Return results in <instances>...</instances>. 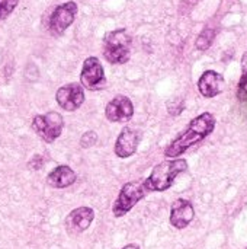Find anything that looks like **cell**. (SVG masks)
I'll use <instances>...</instances> for the list:
<instances>
[{
    "instance_id": "obj_9",
    "label": "cell",
    "mask_w": 247,
    "mask_h": 249,
    "mask_svg": "<svg viewBox=\"0 0 247 249\" xmlns=\"http://www.w3.org/2000/svg\"><path fill=\"white\" fill-rule=\"evenodd\" d=\"M95 220V210L89 206H80L71 210L64 220V228L70 235H80L86 232Z\"/></svg>"
},
{
    "instance_id": "obj_7",
    "label": "cell",
    "mask_w": 247,
    "mask_h": 249,
    "mask_svg": "<svg viewBox=\"0 0 247 249\" xmlns=\"http://www.w3.org/2000/svg\"><path fill=\"white\" fill-rule=\"evenodd\" d=\"M80 83L84 89L89 90H100L106 86L105 70L98 57L90 55L83 61L80 71Z\"/></svg>"
},
{
    "instance_id": "obj_2",
    "label": "cell",
    "mask_w": 247,
    "mask_h": 249,
    "mask_svg": "<svg viewBox=\"0 0 247 249\" xmlns=\"http://www.w3.org/2000/svg\"><path fill=\"white\" fill-rule=\"evenodd\" d=\"M186 171L188 162L185 159H167L157 163L144 181L150 193H163L167 191L176 178Z\"/></svg>"
},
{
    "instance_id": "obj_21",
    "label": "cell",
    "mask_w": 247,
    "mask_h": 249,
    "mask_svg": "<svg viewBox=\"0 0 247 249\" xmlns=\"http://www.w3.org/2000/svg\"><path fill=\"white\" fill-rule=\"evenodd\" d=\"M246 249H247V248H246Z\"/></svg>"
},
{
    "instance_id": "obj_17",
    "label": "cell",
    "mask_w": 247,
    "mask_h": 249,
    "mask_svg": "<svg viewBox=\"0 0 247 249\" xmlns=\"http://www.w3.org/2000/svg\"><path fill=\"white\" fill-rule=\"evenodd\" d=\"M19 4V0H0V20L9 18Z\"/></svg>"
},
{
    "instance_id": "obj_5",
    "label": "cell",
    "mask_w": 247,
    "mask_h": 249,
    "mask_svg": "<svg viewBox=\"0 0 247 249\" xmlns=\"http://www.w3.org/2000/svg\"><path fill=\"white\" fill-rule=\"evenodd\" d=\"M31 128L44 143H54L64 128V118L57 111H48L45 114H38L31 121Z\"/></svg>"
},
{
    "instance_id": "obj_19",
    "label": "cell",
    "mask_w": 247,
    "mask_h": 249,
    "mask_svg": "<svg viewBox=\"0 0 247 249\" xmlns=\"http://www.w3.org/2000/svg\"><path fill=\"white\" fill-rule=\"evenodd\" d=\"M44 162L45 160H44V158L41 155H33L31 158V160L28 162V169H31V171H39V169H42Z\"/></svg>"
},
{
    "instance_id": "obj_11",
    "label": "cell",
    "mask_w": 247,
    "mask_h": 249,
    "mask_svg": "<svg viewBox=\"0 0 247 249\" xmlns=\"http://www.w3.org/2000/svg\"><path fill=\"white\" fill-rule=\"evenodd\" d=\"M140 143H141V131L134 127H124L115 140L114 152L119 159H127L135 155Z\"/></svg>"
},
{
    "instance_id": "obj_20",
    "label": "cell",
    "mask_w": 247,
    "mask_h": 249,
    "mask_svg": "<svg viewBox=\"0 0 247 249\" xmlns=\"http://www.w3.org/2000/svg\"><path fill=\"white\" fill-rule=\"evenodd\" d=\"M121 249H141L140 248V245H137V244H128V245H125L124 248Z\"/></svg>"
},
{
    "instance_id": "obj_16",
    "label": "cell",
    "mask_w": 247,
    "mask_h": 249,
    "mask_svg": "<svg viewBox=\"0 0 247 249\" xmlns=\"http://www.w3.org/2000/svg\"><path fill=\"white\" fill-rule=\"evenodd\" d=\"M237 99L239 102H247V51L242 55V76L237 85Z\"/></svg>"
},
{
    "instance_id": "obj_12",
    "label": "cell",
    "mask_w": 247,
    "mask_h": 249,
    "mask_svg": "<svg viewBox=\"0 0 247 249\" xmlns=\"http://www.w3.org/2000/svg\"><path fill=\"white\" fill-rule=\"evenodd\" d=\"M194 217H195V209H194V206H192V203L189 200L176 198L172 203L169 222L175 229H178V231L186 229L192 223Z\"/></svg>"
},
{
    "instance_id": "obj_15",
    "label": "cell",
    "mask_w": 247,
    "mask_h": 249,
    "mask_svg": "<svg viewBox=\"0 0 247 249\" xmlns=\"http://www.w3.org/2000/svg\"><path fill=\"white\" fill-rule=\"evenodd\" d=\"M215 34L217 32L214 28H204L195 39V48L199 51H207L213 45L215 39Z\"/></svg>"
},
{
    "instance_id": "obj_3",
    "label": "cell",
    "mask_w": 247,
    "mask_h": 249,
    "mask_svg": "<svg viewBox=\"0 0 247 249\" xmlns=\"http://www.w3.org/2000/svg\"><path fill=\"white\" fill-rule=\"evenodd\" d=\"M131 35L125 28L114 29L103 36V57L111 64H125L131 55Z\"/></svg>"
},
{
    "instance_id": "obj_8",
    "label": "cell",
    "mask_w": 247,
    "mask_h": 249,
    "mask_svg": "<svg viewBox=\"0 0 247 249\" xmlns=\"http://www.w3.org/2000/svg\"><path fill=\"white\" fill-rule=\"evenodd\" d=\"M84 99V88L82 86V83L77 82L63 85L55 92V101L60 105V108L64 109L66 112L77 111L83 105Z\"/></svg>"
},
{
    "instance_id": "obj_18",
    "label": "cell",
    "mask_w": 247,
    "mask_h": 249,
    "mask_svg": "<svg viewBox=\"0 0 247 249\" xmlns=\"http://www.w3.org/2000/svg\"><path fill=\"white\" fill-rule=\"evenodd\" d=\"M96 142H98V133L93 131V130L86 131V133L80 137V146H82L83 149H90V147H93V146L96 144Z\"/></svg>"
},
{
    "instance_id": "obj_10",
    "label": "cell",
    "mask_w": 247,
    "mask_h": 249,
    "mask_svg": "<svg viewBox=\"0 0 247 249\" xmlns=\"http://www.w3.org/2000/svg\"><path fill=\"white\" fill-rule=\"evenodd\" d=\"M105 117L111 123H128L134 117V104L125 95L114 96L105 107Z\"/></svg>"
},
{
    "instance_id": "obj_14",
    "label": "cell",
    "mask_w": 247,
    "mask_h": 249,
    "mask_svg": "<svg viewBox=\"0 0 247 249\" xmlns=\"http://www.w3.org/2000/svg\"><path fill=\"white\" fill-rule=\"evenodd\" d=\"M47 185L55 190H64L71 187L77 181L76 172L68 165H58L47 175Z\"/></svg>"
},
{
    "instance_id": "obj_13",
    "label": "cell",
    "mask_w": 247,
    "mask_h": 249,
    "mask_svg": "<svg viewBox=\"0 0 247 249\" xmlns=\"http://www.w3.org/2000/svg\"><path fill=\"white\" fill-rule=\"evenodd\" d=\"M197 88L204 98H215L224 89V76L217 70H205L199 76Z\"/></svg>"
},
{
    "instance_id": "obj_4",
    "label": "cell",
    "mask_w": 247,
    "mask_h": 249,
    "mask_svg": "<svg viewBox=\"0 0 247 249\" xmlns=\"http://www.w3.org/2000/svg\"><path fill=\"white\" fill-rule=\"evenodd\" d=\"M148 188L146 185L144 179H138V181H130L125 182L119 193L116 200L114 201L112 206V214L116 219H121L124 216H127L141 200H144L148 194Z\"/></svg>"
},
{
    "instance_id": "obj_1",
    "label": "cell",
    "mask_w": 247,
    "mask_h": 249,
    "mask_svg": "<svg viewBox=\"0 0 247 249\" xmlns=\"http://www.w3.org/2000/svg\"><path fill=\"white\" fill-rule=\"evenodd\" d=\"M215 124H217L215 117L211 112H208V111L201 112L199 115H197L194 120L189 121L186 128L175 140H172L167 144V147L163 152L165 158H167V159L181 158L189 149H192L194 146H197L202 140H205L214 131Z\"/></svg>"
},
{
    "instance_id": "obj_6",
    "label": "cell",
    "mask_w": 247,
    "mask_h": 249,
    "mask_svg": "<svg viewBox=\"0 0 247 249\" xmlns=\"http://www.w3.org/2000/svg\"><path fill=\"white\" fill-rule=\"evenodd\" d=\"M77 12H79V6L73 0H68L66 3L58 4L52 10V13L49 15V19H48L49 32L52 35H55V36L63 35L71 26V23L74 22V19L77 16Z\"/></svg>"
}]
</instances>
